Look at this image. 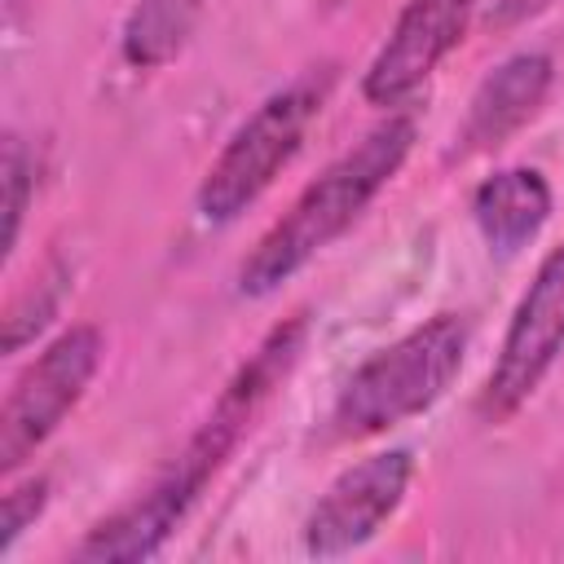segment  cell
<instances>
[{
	"mask_svg": "<svg viewBox=\"0 0 564 564\" xmlns=\"http://www.w3.org/2000/svg\"><path fill=\"white\" fill-rule=\"evenodd\" d=\"M335 84V66H313L295 75L286 88L269 93L225 141L207 176L198 181V216L207 225H229L238 220L273 181L278 172L295 159L308 123L322 115L326 93Z\"/></svg>",
	"mask_w": 564,
	"mask_h": 564,
	"instance_id": "cell-4",
	"label": "cell"
},
{
	"mask_svg": "<svg viewBox=\"0 0 564 564\" xmlns=\"http://www.w3.org/2000/svg\"><path fill=\"white\" fill-rule=\"evenodd\" d=\"M410 476H414L410 449H383V454H370L344 467L304 520L308 555L330 560V555H348L366 546L383 529V520H392V511L401 507Z\"/></svg>",
	"mask_w": 564,
	"mask_h": 564,
	"instance_id": "cell-7",
	"label": "cell"
},
{
	"mask_svg": "<svg viewBox=\"0 0 564 564\" xmlns=\"http://www.w3.org/2000/svg\"><path fill=\"white\" fill-rule=\"evenodd\" d=\"M0 185H4V256H13L18 229H22V216H26V198H31V185H35V159H31V150L22 145L18 132L4 137Z\"/></svg>",
	"mask_w": 564,
	"mask_h": 564,
	"instance_id": "cell-12",
	"label": "cell"
},
{
	"mask_svg": "<svg viewBox=\"0 0 564 564\" xmlns=\"http://www.w3.org/2000/svg\"><path fill=\"white\" fill-rule=\"evenodd\" d=\"M57 273H48V278H40L35 286H26L13 304H9V313H4V352H18L26 339H35V330L53 317V308H57Z\"/></svg>",
	"mask_w": 564,
	"mask_h": 564,
	"instance_id": "cell-13",
	"label": "cell"
},
{
	"mask_svg": "<svg viewBox=\"0 0 564 564\" xmlns=\"http://www.w3.org/2000/svg\"><path fill=\"white\" fill-rule=\"evenodd\" d=\"M44 502H48V480H44V476H31V480H22V485H13V489L4 494V516H0V555H9V551H13V542L35 524V516L44 511Z\"/></svg>",
	"mask_w": 564,
	"mask_h": 564,
	"instance_id": "cell-14",
	"label": "cell"
},
{
	"mask_svg": "<svg viewBox=\"0 0 564 564\" xmlns=\"http://www.w3.org/2000/svg\"><path fill=\"white\" fill-rule=\"evenodd\" d=\"M101 366V330L70 326L62 330L9 388L0 410V471L13 476L79 405Z\"/></svg>",
	"mask_w": 564,
	"mask_h": 564,
	"instance_id": "cell-5",
	"label": "cell"
},
{
	"mask_svg": "<svg viewBox=\"0 0 564 564\" xmlns=\"http://www.w3.org/2000/svg\"><path fill=\"white\" fill-rule=\"evenodd\" d=\"M560 352H564V247H555L538 264L529 291L520 295L502 348L494 357V370L485 379V392L476 401V414L485 423L511 419L538 392V383L560 361Z\"/></svg>",
	"mask_w": 564,
	"mask_h": 564,
	"instance_id": "cell-6",
	"label": "cell"
},
{
	"mask_svg": "<svg viewBox=\"0 0 564 564\" xmlns=\"http://www.w3.org/2000/svg\"><path fill=\"white\" fill-rule=\"evenodd\" d=\"M467 357V322L458 313H436L397 344L361 361L330 405L335 441L379 436L423 410H432L458 379Z\"/></svg>",
	"mask_w": 564,
	"mask_h": 564,
	"instance_id": "cell-3",
	"label": "cell"
},
{
	"mask_svg": "<svg viewBox=\"0 0 564 564\" xmlns=\"http://www.w3.org/2000/svg\"><path fill=\"white\" fill-rule=\"evenodd\" d=\"M480 0H410L361 75L370 106H401L458 48Z\"/></svg>",
	"mask_w": 564,
	"mask_h": 564,
	"instance_id": "cell-8",
	"label": "cell"
},
{
	"mask_svg": "<svg viewBox=\"0 0 564 564\" xmlns=\"http://www.w3.org/2000/svg\"><path fill=\"white\" fill-rule=\"evenodd\" d=\"M198 9L203 0H137L123 22V40H119L123 62L137 70H154L172 62L198 22Z\"/></svg>",
	"mask_w": 564,
	"mask_h": 564,
	"instance_id": "cell-11",
	"label": "cell"
},
{
	"mask_svg": "<svg viewBox=\"0 0 564 564\" xmlns=\"http://www.w3.org/2000/svg\"><path fill=\"white\" fill-rule=\"evenodd\" d=\"M330 4H335V0H330Z\"/></svg>",
	"mask_w": 564,
	"mask_h": 564,
	"instance_id": "cell-15",
	"label": "cell"
},
{
	"mask_svg": "<svg viewBox=\"0 0 564 564\" xmlns=\"http://www.w3.org/2000/svg\"><path fill=\"white\" fill-rule=\"evenodd\" d=\"M551 79H555V66L546 53H516V57L498 62L471 93L467 119L454 137V154L471 159V154L498 150L516 128H524L538 115Z\"/></svg>",
	"mask_w": 564,
	"mask_h": 564,
	"instance_id": "cell-9",
	"label": "cell"
},
{
	"mask_svg": "<svg viewBox=\"0 0 564 564\" xmlns=\"http://www.w3.org/2000/svg\"><path fill=\"white\" fill-rule=\"evenodd\" d=\"M410 145H414V119L392 115L379 128H370L352 150H344L317 181L304 185V194L247 251L238 269V291L260 300V295H273L282 282H291L401 172Z\"/></svg>",
	"mask_w": 564,
	"mask_h": 564,
	"instance_id": "cell-2",
	"label": "cell"
},
{
	"mask_svg": "<svg viewBox=\"0 0 564 564\" xmlns=\"http://www.w3.org/2000/svg\"><path fill=\"white\" fill-rule=\"evenodd\" d=\"M551 216V185L538 167H502L471 194V220L498 256L529 247Z\"/></svg>",
	"mask_w": 564,
	"mask_h": 564,
	"instance_id": "cell-10",
	"label": "cell"
},
{
	"mask_svg": "<svg viewBox=\"0 0 564 564\" xmlns=\"http://www.w3.org/2000/svg\"><path fill=\"white\" fill-rule=\"evenodd\" d=\"M304 339V322H286L273 326L260 348L238 366V375L225 383V392L216 397L212 414L198 423V432L189 436V445L172 458V467L145 489L137 494L128 507H119L110 520H101L84 542H79V560L93 564H137L163 551V542L172 538V529L185 520V511L194 507V498L203 494V485L220 471V463L234 454V445L242 441V432L251 427L256 410L264 405V397L286 379V370L295 366Z\"/></svg>",
	"mask_w": 564,
	"mask_h": 564,
	"instance_id": "cell-1",
	"label": "cell"
}]
</instances>
